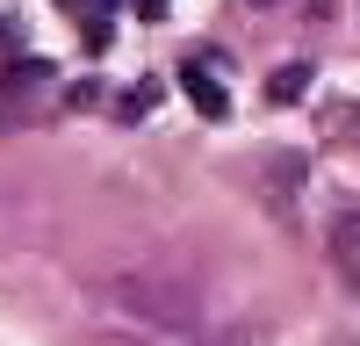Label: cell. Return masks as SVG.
<instances>
[{"instance_id":"obj_3","label":"cell","mask_w":360,"mask_h":346,"mask_svg":"<svg viewBox=\"0 0 360 346\" xmlns=\"http://www.w3.org/2000/svg\"><path fill=\"white\" fill-rule=\"evenodd\" d=\"M324 252H332L346 296H360V210H339V217H332V231H324Z\"/></svg>"},{"instance_id":"obj_2","label":"cell","mask_w":360,"mask_h":346,"mask_svg":"<svg viewBox=\"0 0 360 346\" xmlns=\"http://www.w3.org/2000/svg\"><path fill=\"white\" fill-rule=\"evenodd\" d=\"M209 65H217V58H209V51H195L188 65H180V94H188V101L209 115V123H224V115H231V86L209 72Z\"/></svg>"},{"instance_id":"obj_8","label":"cell","mask_w":360,"mask_h":346,"mask_svg":"<svg viewBox=\"0 0 360 346\" xmlns=\"http://www.w3.org/2000/svg\"><path fill=\"white\" fill-rule=\"evenodd\" d=\"M101 8H108V0H101Z\"/></svg>"},{"instance_id":"obj_7","label":"cell","mask_w":360,"mask_h":346,"mask_svg":"<svg viewBox=\"0 0 360 346\" xmlns=\"http://www.w3.org/2000/svg\"><path fill=\"white\" fill-rule=\"evenodd\" d=\"M245 8H252V15H266V8H281V0H245Z\"/></svg>"},{"instance_id":"obj_1","label":"cell","mask_w":360,"mask_h":346,"mask_svg":"<svg viewBox=\"0 0 360 346\" xmlns=\"http://www.w3.org/2000/svg\"><path fill=\"white\" fill-rule=\"evenodd\" d=\"M86 303H94V317H108V325H123L137 339H166V346H195L202 339V296H195V281H180L166 267L94 274V281H86Z\"/></svg>"},{"instance_id":"obj_6","label":"cell","mask_w":360,"mask_h":346,"mask_svg":"<svg viewBox=\"0 0 360 346\" xmlns=\"http://www.w3.org/2000/svg\"><path fill=\"white\" fill-rule=\"evenodd\" d=\"M137 15H144V22H159V15H166V0H137Z\"/></svg>"},{"instance_id":"obj_4","label":"cell","mask_w":360,"mask_h":346,"mask_svg":"<svg viewBox=\"0 0 360 346\" xmlns=\"http://www.w3.org/2000/svg\"><path fill=\"white\" fill-rule=\"evenodd\" d=\"M152 101H159V79H144V86H130V94L115 101V115H123V123H137V115H152Z\"/></svg>"},{"instance_id":"obj_5","label":"cell","mask_w":360,"mask_h":346,"mask_svg":"<svg viewBox=\"0 0 360 346\" xmlns=\"http://www.w3.org/2000/svg\"><path fill=\"white\" fill-rule=\"evenodd\" d=\"M310 72H317V65H303V58H295V65H281V72H274V101H295V94L310 86Z\"/></svg>"}]
</instances>
